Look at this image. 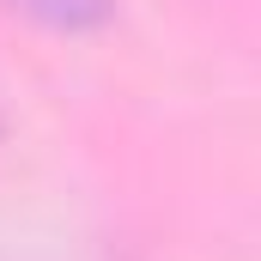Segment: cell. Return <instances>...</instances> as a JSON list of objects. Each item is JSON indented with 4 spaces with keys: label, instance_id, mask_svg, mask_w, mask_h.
<instances>
[{
    "label": "cell",
    "instance_id": "1",
    "mask_svg": "<svg viewBox=\"0 0 261 261\" xmlns=\"http://www.w3.org/2000/svg\"><path fill=\"white\" fill-rule=\"evenodd\" d=\"M6 6H24L31 18H43L55 31H91L116 12V0H6Z\"/></svg>",
    "mask_w": 261,
    "mask_h": 261
}]
</instances>
